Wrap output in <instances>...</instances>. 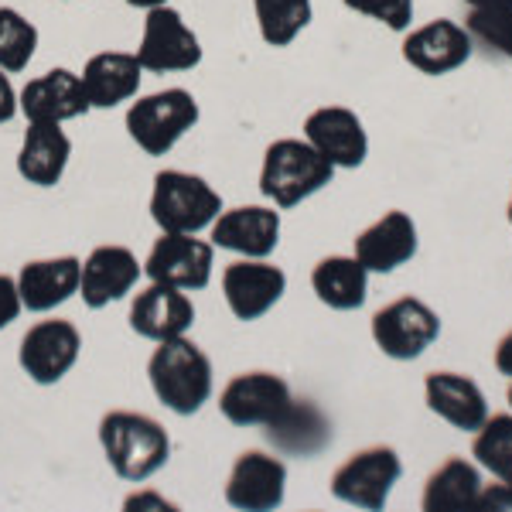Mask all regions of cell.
Instances as JSON below:
<instances>
[{"mask_svg":"<svg viewBox=\"0 0 512 512\" xmlns=\"http://www.w3.org/2000/svg\"><path fill=\"white\" fill-rule=\"evenodd\" d=\"M147 383L161 407L178 417H195L216 393L212 359L188 335L154 345L147 359Z\"/></svg>","mask_w":512,"mask_h":512,"instance_id":"6da1fadb","label":"cell"},{"mask_svg":"<svg viewBox=\"0 0 512 512\" xmlns=\"http://www.w3.org/2000/svg\"><path fill=\"white\" fill-rule=\"evenodd\" d=\"M99 448L113 475L130 485H144L168 465L171 437L161 420L137 410H110L99 417Z\"/></svg>","mask_w":512,"mask_h":512,"instance_id":"7a4b0ae2","label":"cell"},{"mask_svg":"<svg viewBox=\"0 0 512 512\" xmlns=\"http://www.w3.org/2000/svg\"><path fill=\"white\" fill-rule=\"evenodd\" d=\"M335 178V164H328L304 137H280L263 151L260 195L277 209H294L308 202Z\"/></svg>","mask_w":512,"mask_h":512,"instance_id":"3957f363","label":"cell"},{"mask_svg":"<svg viewBox=\"0 0 512 512\" xmlns=\"http://www.w3.org/2000/svg\"><path fill=\"white\" fill-rule=\"evenodd\" d=\"M202 110H198L195 93L185 86H168L158 93L134 96L127 106V137L134 140L147 158H164L185 140L188 130L198 127Z\"/></svg>","mask_w":512,"mask_h":512,"instance_id":"277c9868","label":"cell"},{"mask_svg":"<svg viewBox=\"0 0 512 512\" xmlns=\"http://www.w3.org/2000/svg\"><path fill=\"white\" fill-rule=\"evenodd\" d=\"M151 219L161 233H209L222 212V195L202 175L181 168H164L154 175L151 188Z\"/></svg>","mask_w":512,"mask_h":512,"instance_id":"5b68a950","label":"cell"},{"mask_svg":"<svg viewBox=\"0 0 512 512\" xmlns=\"http://www.w3.org/2000/svg\"><path fill=\"white\" fill-rule=\"evenodd\" d=\"M137 62L151 76H171V72H192L202 65L205 48L195 28L185 21L178 7L164 4L144 11V28L137 41Z\"/></svg>","mask_w":512,"mask_h":512,"instance_id":"8992f818","label":"cell"},{"mask_svg":"<svg viewBox=\"0 0 512 512\" xmlns=\"http://www.w3.org/2000/svg\"><path fill=\"white\" fill-rule=\"evenodd\" d=\"M82 332L69 318H41L21 335L18 366L35 386H55L76 369Z\"/></svg>","mask_w":512,"mask_h":512,"instance_id":"52a82bcc","label":"cell"},{"mask_svg":"<svg viewBox=\"0 0 512 512\" xmlns=\"http://www.w3.org/2000/svg\"><path fill=\"white\" fill-rule=\"evenodd\" d=\"M403 475V461L390 444H373V448L355 451L345 465H338L332 475V495L345 506L379 512L390 502L393 485Z\"/></svg>","mask_w":512,"mask_h":512,"instance_id":"ba28073f","label":"cell"},{"mask_svg":"<svg viewBox=\"0 0 512 512\" xmlns=\"http://www.w3.org/2000/svg\"><path fill=\"white\" fill-rule=\"evenodd\" d=\"M441 335V318L420 297H396L373 315V342L386 359H420Z\"/></svg>","mask_w":512,"mask_h":512,"instance_id":"9c48e42d","label":"cell"},{"mask_svg":"<svg viewBox=\"0 0 512 512\" xmlns=\"http://www.w3.org/2000/svg\"><path fill=\"white\" fill-rule=\"evenodd\" d=\"M216 246L198 233H161L144 260V277L195 294L212 284Z\"/></svg>","mask_w":512,"mask_h":512,"instance_id":"30bf717a","label":"cell"},{"mask_svg":"<svg viewBox=\"0 0 512 512\" xmlns=\"http://www.w3.org/2000/svg\"><path fill=\"white\" fill-rule=\"evenodd\" d=\"M291 400L294 393L284 376L253 369V373H239L222 386L219 414L233 427H270L291 407Z\"/></svg>","mask_w":512,"mask_h":512,"instance_id":"8fae6325","label":"cell"},{"mask_svg":"<svg viewBox=\"0 0 512 512\" xmlns=\"http://www.w3.org/2000/svg\"><path fill=\"white\" fill-rule=\"evenodd\" d=\"M284 294H287V274L270 260L239 256V260H233L222 270V297H226V308H229V315L236 321H243V325L270 315Z\"/></svg>","mask_w":512,"mask_h":512,"instance_id":"7c38bea8","label":"cell"},{"mask_svg":"<svg viewBox=\"0 0 512 512\" xmlns=\"http://www.w3.org/2000/svg\"><path fill=\"white\" fill-rule=\"evenodd\" d=\"M140 277H144V260H137L130 246L103 243L89 250V256L82 260L79 297L89 311H103L134 294Z\"/></svg>","mask_w":512,"mask_h":512,"instance_id":"4fadbf2b","label":"cell"},{"mask_svg":"<svg viewBox=\"0 0 512 512\" xmlns=\"http://www.w3.org/2000/svg\"><path fill=\"white\" fill-rule=\"evenodd\" d=\"M93 110L76 69H48L18 89V113L28 123H69Z\"/></svg>","mask_w":512,"mask_h":512,"instance_id":"5bb4252c","label":"cell"},{"mask_svg":"<svg viewBox=\"0 0 512 512\" xmlns=\"http://www.w3.org/2000/svg\"><path fill=\"white\" fill-rule=\"evenodd\" d=\"M304 140L325 158L335 164V171L362 168L369 158V134L362 127L359 113L349 106H318L304 120Z\"/></svg>","mask_w":512,"mask_h":512,"instance_id":"9a60e30c","label":"cell"},{"mask_svg":"<svg viewBox=\"0 0 512 512\" xmlns=\"http://www.w3.org/2000/svg\"><path fill=\"white\" fill-rule=\"evenodd\" d=\"M209 243L216 250L267 260L280 243V212L277 205H236L222 209L209 226Z\"/></svg>","mask_w":512,"mask_h":512,"instance_id":"2e32d148","label":"cell"},{"mask_svg":"<svg viewBox=\"0 0 512 512\" xmlns=\"http://www.w3.org/2000/svg\"><path fill=\"white\" fill-rule=\"evenodd\" d=\"M287 465L267 451H243L229 468L226 502L239 512H270L284 506Z\"/></svg>","mask_w":512,"mask_h":512,"instance_id":"e0dca14e","label":"cell"},{"mask_svg":"<svg viewBox=\"0 0 512 512\" xmlns=\"http://www.w3.org/2000/svg\"><path fill=\"white\" fill-rule=\"evenodd\" d=\"M195 315L198 311L192 294L171 284H154V280L130 301V328H134V335L154 345L188 335L195 325Z\"/></svg>","mask_w":512,"mask_h":512,"instance_id":"ac0fdd59","label":"cell"},{"mask_svg":"<svg viewBox=\"0 0 512 512\" xmlns=\"http://www.w3.org/2000/svg\"><path fill=\"white\" fill-rule=\"evenodd\" d=\"M18 294L24 311L31 315H52L65 301L79 294L82 280V260L72 253L62 256H41V260H28L18 270Z\"/></svg>","mask_w":512,"mask_h":512,"instance_id":"d6986e66","label":"cell"},{"mask_svg":"<svg viewBox=\"0 0 512 512\" xmlns=\"http://www.w3.org/2000/svg\"><path fill=\"white\" fill-rule=\"evenodd\" d=\"M475 45L468 38L465 24L437 18L424 28L407 31L403 38V62L414 65L424 76H448V72L461 69L468 59H472Z\"/></svg>","mask_w":512,"mask_h":512,"instance_id":"ffe728a7","label":"cell"},{"mask_svg":"<svg viewBox=\"0 0 512 512\" xmlns=\"http://www.w3.org/2000/svg\"><path fill=\"white\" fill-rule=\"evenodd\" d=\"M355 260L369 274H393L417 256V226L407 212L393 209L355 236Z\"/></svg>","mask_w":512,"mask_h":512,"instance_id":"44dd1931","label":"cell"},{"mask_svg":"<svg viewBox=\"0 0 512 512\" xmlns=\"http://www.w3.org/2000/svg\"><path fill=\"white\" fill-rule=\"evenodd\" d=\"M82 86H86L89 106L93 110H117V106L130 103L140 93V79H144V65L137 62L134 52H106L89 55L82 65Z\"/></svg>","mask_w":512,"mask_h":512,"instance_id":"7402d4cb","label":"cell"},{"mask_svg":"<svg viewBox=\"0 0 512 512\" xmlns=\"http://www.w3.org/2000/svg\"><path fill=\"white\" fill-rule=\"evenodd\" d=\"M72 161V137L65 123H28L18 147V175L35 188H55Z\"/></svg>","mask_w":512,"mask_h":512,"instance_id":"603a6c76","label":"cell"},{"mask_svg":"<svg viewBox=\"0 0 512 512\" xmlns=\"http://www.w3.org/2000/svg\"><path fill=\"white\" fill-rule=\"evenodd\" d=\"M424 396H427V407L441 420H448L454 431L475 434L489 420L485 393L478 390L475 379L461 373H431L424 379Z\"/></svg>","mask_w":512,"mask_h":512,"instance_id":"cb8c5ba5","label":"cell"},{"mask_svg":"<svg viewBox=\"0 0 512 512\" xmlns=\"http://www.w3.org/2000/svg\"><path fill=\"white\" fill-rule=\"evenodd\" d=\"M263 431L277 451L294 454V458H315L332 444V420L311 400H291V407Z\"/></svg>","mask_w":512,"mask_h":512,"instance_id":"d4e9b609","label":"cell"},{"mask_svg":"<svg viewBox=\"0 0 512 512\" xmlns=\"http://www.w3.org/2000/svg\"><path fill=\"white\" fill-rule=\"evenodd\" d=\"M311 291L332 311H359L369 297V270L355 256H325L311 270Z\"/></svg>","mask_w":512,"mask_h":512,"instance_id":"484cf974","label":"cell"},{"mask_svg":"<svg viewBox=\"0 0 512 512\" xmlns=\"http://www.w3.org/2000/svg\"><path fill=\"white\" fill-rule=\"evenodd\" d=\"M482 478L478 468L465 458H448L424 485V512H451V509H472Z\"/></svg>","mask_w":512,"mask_h":512,"instance_id":"4316f807","label":"cell"},{"mask_svg":"<svg viewBox=\"0 0 512 512\" xmlns=\"http://www.w3.org/2000/svg\"><path fill=\"white\" fill-rule=\"evenodd\" d=\"M253 14L263 45L287 48L311 24L315 7L311 0H253Z\"/></svg>","mask_w":512,"mask_h":512,"instance_id":"83f0119b","label":"cell"},{"mask_svg":"<svg viewBox=\"0 0 512 512\" xmlns=\"http://www.w3.org/2000/svg\"><path fill=\"white\" fill-rule=\"evenodd\" d=\"M472 45L512 62V0H478L465 18Z\"/></svg>","mask_w":512,"mask_h":512,"instance_id":"f1b7e54d","label":"cell"},{"mask_svg":"<svg viewBox=\"0 0 512 512\" xmlns=\"http://www.w3.org/2000/svg\"><path fill=\"white\" fill-rule=\"evenodd\" d=\"M38 28L31 18H24L18 7L0 4V69L18 76V72L28 69L35 62L38 52Z\"/></svg>","mask_w":512,"mask_h":512,"instance_id":"f546056e","label":"cell"},{"mask_svg":"<svg viewBox=\"0 0 512 512\" xmlns=\"http://www.w3.org/2000/svg\"><path fill=\"white\" fill-rule=\"evenodd\" d=\"M472 454L485 472L512 485V414H495L475 431Z\"/></svg>","mask_w":512,"mask_h":512,"instance_id":"4dcf8cb0","label":"cell"},{"mask_svg":"<svg viewBox=\"0 0 512 512\" xmlns=\"http://www.w3.org/2000/svg\"><path fill=\"white\" fill-rule=\"evenodd\" d=\"M342 4L390 31H410V21H414V0H342Z\"/></svg>","mask_w":512,"mask_h":512,"instance_id":"1f68e13d","label":"cell"},{"mask_svg":"<svg viewBox=\"0 0 512 512\" xmlns=\"http://www.w3.org/2000/svg\"><path fill=\"white\" fill-rule=\"evenodd\" d=\"M24 304H21V294H18V280L11 274H0V332L11 328L14 321L21 318Z\"/></svg>","mask_w":512,"mask_h":512,"instance_id":"d6a6232c","label":"cell"},{"mask_svg":"<svg viewBox=\"0 0 512 512\" xmlns=\"http://www.w3.org/2000/svg\"><path fill=\"white\" fill-rule=\"evenodd\" d=\"M123 509L127 512H147V509H158V512H164V509H175V502L171 499H164L161 492H154V489H137V492H130L127 499H123Z\"/></svg>","mask_w":512,"mask_h":512,"instance_id":"836d02e7","label":"cell"},{"mask_svg":"<svg viewBox=\"0 0 512 512\" xmlns=\"http://www.w3.org/2000/svg\"><path fill=\"white\" fill-rule=\"evenodd\" d=\"M475 506L478 509H492V512H499V509L512 512V485L509 482H499V485H489V489L482 485V492H478Z\"/></svg>","mask_w":512,"mask_h":512,"instance_id":"e575fe53","label":"cell"},{"mask_svg":"<svg viewBox=\"0 0 512 512\" xmlns=\"http://www.w3.org/2000/svg\"><path fill=\"white\" fill-rule=\"evenodd\" d=\"M14 117H21L18 89H14V82H11V72L0 69V123H11Z\"/></svg>","mask_w":512,"mask_h":512,"instance_id":"d590c367","label":"cell"},{"mask_svg":"<svg viewBox=\"0 0 512 512\" xmlns=\"http://www.w3.org/2000/svg\"><path fill=\"white\" fill-rule=\"evenodd\" d=\"M495 369L512 379V332L502 335V342L495 345Z\"/></svg>","mask_w":512,"mask_h":512,"instance_id":"8d00e7d4","label":"cell"},{"mask_svg":"<svg viewBox=\"0 0 512 512\" xmlns=\"http://www.w3.org/2000/svg\"><path fill=\"white\" fill-rule=\"evenodd\" d=\"M127 7H137V11H154V7H164L171 4V0H123Z\"/></svg>","mask_w":512,"mask_h":512,"instance_id":"74e56055","label":"cell"},{"mask_svg":"<svg viewBox=\"0 0 512 512\" xmlns=\"http://www.w3.org/2000/svg\"><path fill=\"white\" fill-rule=\"evenodd\" d=\"M506 400H509V410H512V386H509V393H506Z\"/></svg>","mask_w":512,"mask_h":512,"instance_id":"f35d334b","label":"cell"},{"mask_svg":"<svg viewBox=\"0 0 512 512\" xmlns=\"http://www.w3.org/2000/svg\"><path fill=\"white\" fill-rule=\"evenodd\" d=\"M509 226H512V198H509Z\"/></svg>","mask_w":512,"mask_h":512,"instance_id":"ab89813d","label":"cell"},{"mask_svg":"<svg viewBox=\"0 0 512 512\" xmlns=\"http://www.w3.org/2000/svg\"><path fill=\"white\" fill-rule=\"evenodd\" d=\"M465 4H478V0H465Z\"/></svg>","mask_w":512,"mask_h":512,"instance_id":"60d3db41","label":"cell"}]
</instances>
